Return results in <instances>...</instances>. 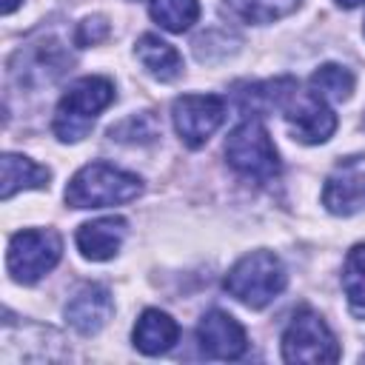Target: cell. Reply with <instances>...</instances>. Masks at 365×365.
<instances>
[{"mask_svg": "<svg viewBox=\"0 0 365 365\" xmlns=\"http://www.w3.org/2000/svg\"><path fill=\"white\" fill-rule=\"evenodd\" d=\"M143 191V180L111 163L83 165L66 185V202L71 208H106L134 200Z\"/></svg>", "mask_w": 365, "mask_h": 365, "instance_id": "6da1fadb", "label": "cell"}, {"mask_svg": "<svg viewBox=\"0 0 365 365\" xmlns=\"http://www.w3.org/2000/svg\"><path fill=\"white\" fill-rule=\"evenodd\" d=\"M114 100V83L108 77H80L77 83L68 86V91L60 97L57 111H54V134L63 143H77L83 140L97 114L108 108Z\"/></svg>", "mask_w": 365, "mask_h": 365, "instance_id": "7a4b0ae2", "label": "cell"}, {"mask_svg": "<svg viewBox=\"0 0 365 365\" xmlns=\"http://www.w3.org/2000/svg\"><path fill=\"white\" fill-rule=\"evenodd\" d=\"M288 282L285 265L271 251H251L245 254L228 274H225V291L240 299L248 308H265L274 302Z\"/></svg>", "mask_w": 365, "mask_h": 365, "instance_id": "3957f363", "label": "cell"}, {"mask_svg": "<svg viewBox=\"0 0 365 365\" xmlns=\"http://www.w3.org/2000/svg\"><path fill=\"white\" fill-rule=\"evenodd\" d=\"M225 160L237 174H242L254 182H271L279 174V154L271 143L268 128L257 117L240 123L228 134Z\"/></svg>", "mask_w": 365, "mask_h": 365, "instance_id": "277c9868", "label": "cell"}, {"mask_svg": "<svg viewBox=\"0 0 365 365\" xmlns=\"http://www.w3.org/2000/svg\"><path fill=\"white\" fill-rule=\"evenodd\" d=\"M60 254H63V240H60L57 231H51V228H26V231H17L9 240L6 268H9L11 279H17L23 285H31L60 262Z\"/></svg>", "mask_w": 365, "mask_h": 365, "instance_id": "5b68a950", "label": "cell"}, {"mask_svg": "<svg viewBox=\"0 0 365 365\" xmlns=\"http://www.w3.org/2000/svg\"><path fill=\"white\" fill-rule=\"evenodd\" d=\"M282 359L285 362H336L339 342L325 319L311 308H297L288 328L282 331Z\"/></svg>", "mask_w": 365, "mask_h": 365, "instance_id": "8992f818", "label": "cell"}, {"mask_svg": "<svg viewBox=\"0 0 365 365\" xmlns=\"http://www.w3.org/2000/svg\"><path fill=\"white\" fill-rule=\"evenodd\" d=\"M171 120L188 148H200L225 120V100L217 94H182L171 106Z\"/></svg>", "mask_w": 365, "mask_h": 365, "instance_id": "52a82bcc", "label": "cell"}, {"mask_svg": "<svg viewBox=\"0 0 365 365\" xmlns=\"http://www.w3.org/2000/svg\"><path fill=\"white\" fill-rule=\"evenodd\" d=\"M282 111H285V123L294 140L305 145L325 143L336 131V114L331 111L328 100H322L314 91H294V97L288 100Z\"/></svg>", "mask_w": 365, "mask_h": 365, "instance_id": "ba28073f", "label": "cell"}, {"mask_svg": "<svg viewBox=\"0 0 365 365\" xmlns=\"http://www.w3.org/2000/svg\"><path fill=\"white\" fill-rule=\"evenodd\" d=\"M197 342H200V351L211 359H240L248 348V336H245L242 325L220 308L208 311L200 319Z\"/></svg>", "mask_w": 365, "mask_h": 365, "instance_id": "9c48e42d", "label": "cell"}, {"mask_svg": "<svg viewBox=\"0 0 365 365\" xmlns=\"http://www.w3.org/2000/svg\"><path fill=\"white\" fill-rule=\"evenodd\" d=\"M322 205L336 217H351L365 208V165L345 163L339 165L322 188Z\"/></svg>", "mask_w": 365, "mask_h": 365, "instance_id": "30bf717a", "label": "cell"}, {"mask_svg": "<svg viewBox=\"0 0 365 365\" xmlns=\"http://www.w3.org/2000/svg\"><path fill=\"white\" fill-rule=\"evenodd\" d=\"M111 311H114L111 291H108L106 285L91 282V285H83V288L68 299V305H66V322H68L77 334L91 336V334H97V331L108 322Z\"/></svg>", "mask_w": 365, "mask_h": 365, "instance_id": "8fae6325", "label": "cell"}, {"mask_svg": "<svg viewBox=\"0 0 365 365\" xmlns=\"http://www.w3.org/2000/svg\"><path fill=\"white\" fill-rule=\"evenodd\" d=\"M125 234H128V222L123 217H103L94 222H83L77 228V248L86 259L103 262L120 251Z\"/></svg>", "mask_w": 365, "mask_h": 365, "instance_id": "7c38bea8", "label": "cell"}, {"mask_svg": "<svg viewBox=\"0 0 365 365\" xmlns=\"http://www.w3.org/2000/svg\"><path fill=\"white\" fill-rule=\"evenodd\" d=\"M134 348L145 356H157L165 354L168 348H174V342L180 339V325L160 308H145L134 325Z\"/></svg>", "mask_w": 365, "mask_h": 365, "instance_id": "4fadbf2b", "label": "cell"}, {"mask_svg": "<svg viewBox=\"0 0 365 365\" xmlns=\"http://www.w3.org/2000/svg\"><path fill=\"white\" fill-rule=\"evenodd\" d=\"M240 88H242V91H237L240 108L245 114H265V111L288 106V100L297 91V80L294 77H277V80H265V83H248Z\"/></svg>", "mask_w": 365, "mask_h": 365, "instance_id": "5bb4252c", "label": "cell"}, {"mask_svg": "<svg viewBox=\"0 0 365 365\" xmlns=\"http://www.w3.org/2000/svg\"><path fill=\"white\" fill-rule=\"evenodd\" d=\"M134 54L143 63V68L151 77L163 80V83L177 80L182 74V57H180V51L171 43L160 40L157 34H143L137 40V46H134Z\"/></svg>", "mask_w": 365, "mask_h": 365, "instance_id": "9a60e30c", "label": "cell"}, {"mask_svg": "<svg viewBox=\"0 0 365 365\" xmlns=\"http://www.w3.org/2000/svg\"><path fill=\"white\" fill-rule=\"evenodd\" d=\"M0 165H3V177H0L3 200H11L17 191H26V188H46L51 177L46 165H37L34 160L20 157V154H3Z\"/></svg>", "mask_w": 365, "mask_h": 365, "instance_id": "2e32d148", "label": "cell"}, {"mask_svg": "<svg viewBox=\"0 0 365 365\" xmlns=\"http://www.w3.org/2000/svg\"><path fill=\"white\" fill-rule=\"evenodd\" d=\"M342 288H345L351 314L356 319H365V242L348 251L342 265Z\"/></svg>", "mask_w": 365, "mask_h": 365, "instance_id": "e0dca14e", "label": "cell"}, {"mask_svg": "<svg viewBox=\"0 0 365 365\" xmlns=\"http://www.w3.org/2000/svg\"><path fill=\"white\" fill-rule=\"evenodd\" d=\"M308 86H311V91L319 94L322 100H328V103H342V100H348L351 91H354V74H351L345 66L325 63V66H319V68L311 74Z\"/></svg>", "mask_w": 365, "mask_h": 365, "instance_id": "ac0fdd59", "label": "cell"}, {"mask_svg": "<svg viewBox=\"0 0 365 365\" xmlns=\"http://www.w3.org/2000/svg\"><path fill=\"white\" fill-rule=\"evenodd\" d=\"M151 17L160 29L180 34V31H185L197 23L200 0H154L151 3Z\"/></svg>", "mask_w": 365, "mask_h": 365, "instance_id": "d6986e66", "label": "cell"}, {"mask_svg": "<svg viewBox=\"0 0 365 365\" xmlns=\"http://www.w3.org/2000/svg\"><path fill=\"white\" fill-rule=\"evenodd\" d=\"M225 3L245 23H274L299 6V0H225Z\"/></svg>", "mask_w": 365, "mask_h": 365, "instance_id": "ffe728a7", "label": "cell"}, {"mask_svg": "<svg viewBox=\"0 0 365 365\" xmlns=\"http://www.w3.org/2000/svg\"><path fill=\"white\" fill-rule=\"evenodd\" d=\"M108 137L120 140V143H154L160 137V125H157L154 114L143 111V114H131V117L120 120L117 125H111Z\"/></svg>", "mask_w": 365, "mask_h": 365, "instance_id": "44dd1931", "label": "cell"}, {"mask_svg": "<svg viewBox=\"0 0 365 365\" xmlns=\"http://www.w3.org/2000/svg\"><path fill=\"white\" fill-rule=\"evenodd\" d=\"M106 37H108V23H106V17H86V20L77 26V34H74L77 46H94V43H100V40H106Z\"/></svg>", "mask_w": 365, "mask_h": 365, "instance_id": "7402d4cb", "label": "cell"}, {"mask_svg": "<svg viewBox=\"0 0 365 365\" xmlns=\"http://www.w3.org/2000/svg\"><path fill=\"white\" fill-rule=\"evenodd\" d=\"M20 6V0H3V14H11Z\"/></svg>", "mask_w": 365, "mask_h": 365, "instance_id": "603a6c76", "label": "cell"}, {"mask_svg": "<svg viewBox=\"0 0 365 365\" xmlns=\"http://www.w3.org/2000/svg\"><path fill=\"white\" fill-rule=\"evenodd\" d=\"M336 3H339L342 9H354V6H362L365 0H336Z\"/></svg>", "mask_w": 365, "mask_h": 365, "instance_id": "cb8c5ba5", "label": "cell"}]
</instances>
